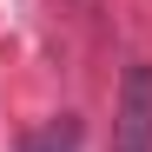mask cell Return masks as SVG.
<instances>
[{"instance_id":"cell-1","label":"cell","mask_w":152,"mask_h":152,"mask_svg":"<svg viewBox=\"0 0 152 152\" xmlns=\"http://www.w3.org/2000/svg\"><path fill=\"white\" fill-rule=\"evenodd\" d=\"M113 152H152V66L132 60L113 113Z\"/></svg>"}]
</instances>
